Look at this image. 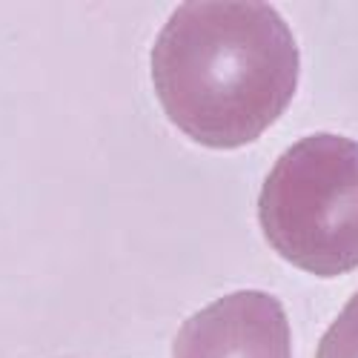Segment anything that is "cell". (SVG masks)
Returning <instances> with one entry per match:
<instances>
[{
    "label": "cell",
    "instance_id": "6da1fadb",
    "mask_svg": "<svg viewBox=\"0 0 358 358\" xmlns=\"http://www.w3.org/2000/svg\"><path fill=\"white\" fill-rule=\"evenodd\" d=\"M301 55L270 3H181L152 46L161 109L201 146L238 149L261 138L292 103Z\"/></svg>",
    "mask_w": 358,
    "mask_h": 358
},
{
    "label": "cell",
    "instance_id": "7a4b0ae2",
    "mask_svg": "<svg viewBox=\"0 0 358 358\" xmlns=\"http://www.w3.org/2000/svg\"><path fill=\"white\" fill-rule=\"evenodd\" d=\"M261 232L284 261L318 278L358 270V141L315 132L264 178Z\"/></svg>",
    "mask_w": 358,
    "mask_h": 358
},
{
    "label": "cell",
    "instance_id": "3957f363",
    "mask_svg": "<svg viewBox=\"0 0 358 358\" xmlns=\"http://www.w3.org/2000/svg\"><path fill=\"white\" fill-rule=\"evenodd\" d=\"M172 358H292L284 304L264 289H238L181 324Z\"/></svg>",
    "mask_w": 358,
    "mask_h": 358
},
{
    "label": "cell",
    "instance_id": "277c9868",
    "mask_svg": "<svg viewBox=\"0 0 358 358\" xmlns=\"http://www.w3.org/2000/svg\"><path fill=\"white\" fill-rule=\"evenodd\" d=\"M315 358H358V292L321 336Z\"/></svg>",
    "mask_w": 358,
    "mask_h": 358
}]
</instances>
